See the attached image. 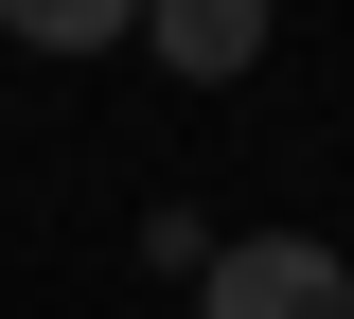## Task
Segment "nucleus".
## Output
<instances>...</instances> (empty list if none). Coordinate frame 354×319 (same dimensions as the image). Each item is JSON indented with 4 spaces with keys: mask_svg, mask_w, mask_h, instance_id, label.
Wrapping results in <instances>:
<instances>
[{
    "mask_svg": "<svg viewBox=\"0 0 354 319\" xmlns=\"http://www.w3.org/2000/svg\"><path fill=\"white\" fill-rule=\"evenodd\" d=\"M195 319H354V266L319 230H230L195 266Z\"/></svg>",
    "mask_w": 354,
    "mask_h": 319,
    "instance_id": "1",
    "label": "nucleus"
},
{
    "mask_svg": "<svg viewBox=\"0 0 354 319\" xmlns=\"http://www.w3.org/2000/svg\"><path fill=\"white\" fill-rule=\"evenodd\" d=\"M142 36H160V71H195V89H230L266 53V0H142Z\"/></svg>",
    "mask_w": 354,
    "mask_h": 319,
    "instance_id": "2",
    "label": "nucleus"
},
{
    "mask_svg": "<svg viewBox=\"0 0 354 319\" xmlns=\"http://www.w3.org/2000/svg\"><path fill=\"white\" fill-rule=\"evenodd\" d=\"M0 36L18 53H106V36H142V0H0Z\"/></svg>",
    "mask_w": 354,
    "mask_h": 319,
    "instance_id": "3",
    "label": "nucleus"
}]
</instances>
